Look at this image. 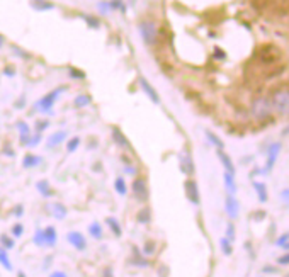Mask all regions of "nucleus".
<instances>
[{"mask_svg":"<svg viewBox=\"0 0 289 277\" xmlns=\"http://www.w3.org/2000/svg\"><path fill=\"white\" fill-rule=\"evenodd\" d=\"M272 102H271V97L267 95H258L255 97L250 104V116L257 121H265L272 116Z\"/></svg>","mask_w":289,"mask_h":277,"instance_id":"f257e3e1","label":"nucleus"},{"mask_svg":"<svg viewBox=\"0 0 289 277\" xmlns=\"http://www.w3.org/2000/svg\"><path fill=\"white\" fill-rule=\"evenodd\" d=\"M271 102L274 112L279 116H289V91L288 89H277L271 93Z\"/></svg>","mask_w":289,"mask_h":277,"instance_id":"f03ea898","label":"nucleus"},{"mask_svg":"<svg viewBox=\"0 0 289 277\" xmlns=\"http://www.w3.org/2000/svg\"><path fill=\"white\" fill-rule=\"evenodd\" d=\"M140 32L141 37L148 46H155L159 43V29H157V24L153 21H143L140 24Z\"/></svg>","mask_w":289,"mask_h":277,"instance_id":"7ed1b4c3","label":"nucleus"},{"mask_svg":"<svg viewBox=\"0 0 289 277\" xmlns=\"http://www.w3.org/2000/svg\"><path fill=\"white\" fill-rule=\"evenodd\" d=\"M225 211H226L230 219H236L240 216V204L233 194H228L226 199H225Z\"/></svg>","mask_w":289,"mask_h":277,"instance_id":"20e7f679","label":"nucleus"},{"mask_svg":"<svg viewBox=\"0 0 289 277\" xmlns=\"http://www.w3.org/2000/svg\"><path fill=\"white\" fill-rule=\"evenodd\" d=\"M281 143H272L271 147L267 148V162H265V168H264V174L265 172H271L274 165H276L277 162V156H279L281 153Z\"/></svg>","mask_w":289,"mask_h":277,"instance_id":"39448f33","label":"nucleus"},{"mask_svg":"<svg viewBox=\"0 0 289 277\" xmlns=\"http://www.w3.org/2000/svg\"><path fill=\"white\" fill-rule=\"evenodd\" d=\"M184 190H186V196L187 199L191 201L193 204H199V189H197V184L194 181H186V184H184Z\"/></svg>","mask_w":289,"mask_h":277,"instance_id":"423d86ee","label":"nucleus"},{"mask_svg":"<svg viewBox=\"0 0 289 277\" xmlns=\"http://www.w3.org/2000/svg\"><path fill=\"white\" fill-rule=\"evenodd\" d=\"M66 238H68V242L72 243L77 250H85V246H87V242H85L84 235L78 233V231H70V233L66 235Z\"/></svg>","mask_w":289,"mask_h":277,"instance_id":"0eeeda50","label":"nucleus"},{"mask_svg":"<svg viewBox=\"0 0 289 277\" xmlns=\"http://www.w3.org/2000/svg\"><path fill=\"white\" fill-rule=\"evenodd\" d=\"M133 192H134V196H136L138 199L145 201V199H146V196H148V189H146L145 181H141V179L134 181V182H133Z\"/></svg>","mask_w":289,"mask_h":277,"instance_id":"6e6552de","label":"nucleus"},{"mask_svg":"<svg viewBox=\"0 0 289 277\" xmlns=\"http://www.w3.org/2000/svg\"><path fill=\"white\" fill-rule=\"evenodd\" d=\"M252 185H254L255 192H257L258 201H260V203H267V201H269V190H267V185H265L264 182H257V181H255Z\"/></svg>","mask_w":289,"mask_h":277,"instance_id":"1a4fd4ad","label":"nucleus"},{"mask_svg":"<svg viewBox=\"0 0 289 277\" xmlns=\"http://www.w3.org/2000/svg\"><path fill=\"white\" fill-rule=\"evenodd\" d=\"M218 158H220V162L223 163L225 172H228V174H233L235 175V165H233V162H231V158L223 152V150H218Z\"/></svg>","mask_w":289,"mask_h":277,"instance_id":"9d476101","label":"nucleus"},{"mask_svg":"<svg viewBox=\"0 0 289 277\" xmlns=\"http://www.w3.org/2000/svg\"><path fill=\"white\" fill-rule=\"evenodd\" d=\"M58 93L60 91H53V92H50L48 95H44L43 99L39 100V107L43 111H48V109H51L53 107V104H55V100H56V97H58Z\"/></svg>","mask_w":289,"mask_h":277,"instance_id":"9b49d317","label":"nucleus"},{"mask_svg":"<svg viewBox=\"0 0 289 277\" xmlns=\"http://www.w3.org/2000/svg\"><path fill=\"white\" fill-rule=\"evenodd\" d=\"M140 85H141V89H143V91H145L146 95H148L150 99L153 100V102H155V104H159V102H160V97L157 95V91L152 87V85L148 84V82L145 80V78H140Z\"/></svg>","mask_w":289,"mask_h":277,"instance_id":"f8f14e48","label":"nucleus"},{"mask_svg":"<svg viewBox=\"0 0 289 277\" xmlns=\"http://www.w3.org/2000/svg\"><path fill=\"white\" fill-rule=\"evenodd\" d=\"M223 181H225V187H226L228 194H233V196H235L236 189H238V187H236V182H235V175L233 174H228V172H225Z\"/></svg>","mask_w":289,"mask_h":277,"instance_id":"ddd939ff","label":"nucleus"},{"mask_svg":"<svg viewBox=\"0 0 289 277\" xmlns=\"http://www.w3.org/2000/svg\"><path fill=\"white\" fill-rule=\"evenodd\" d=\"M43 237H44V245H55L56 243V230L53 226H48L46 230H43Z\"/></svg>","mask_w":289,"mask_h":277,"instance_id":"4468645a","label":"nucleus"},{"mask_svg":"<svg viewBox=\"0 0 289 277\" xmlns=\"http://www.w3.org/2000/svg\"><path fill=\"white\" fill-rule=\"evenodd\" d=\"M181 167L186 174H194V163H193V160H191L189 155L181 156Z\"/></svg>","mask_w":289,"mask_h":277,"instance_id":"2eb2a0df","label":"nucleus"},{"mask_svg":"<svg viewBox=\"0 0 289 277\" xmlns=\"http://www.w3.org/2000/svg\"><path fill=\"white\" fill-rule=\"evenodd\" d=\"M50 209H53V216L56 219H63L66 216V208L63 204L56 203V204H51Z\"/></svg>","mask_w":289,"mask_h":277,"instance_id":"dca6fc26","label":"nucleus"},{"mask_svg":"<svg viewBox=\"0 0 289 277\" xmlns=\"http://www.w3.org/2000/svg\"><path fill=\"white\" fill-rule=\"evenodd\" d=\"M66 138V133L65 131H58V133L51 134L50 140H48V147H55V145H60L63 140Z\"/></svg>","mask_w":289,"mask_h":277,"instance_id":"f3484780","label":"nucleus"},{"mask_svg":"<svg viewBox=\"0 0 289 277\" xmlns=\"http://www.w3.org/2000/svg\"><path fill=\"white\" fill-rule=\"evenodd\" d=\"M206 136H208V140L211 141V143L215 145V147H216L218 150H223V148H225V143L220 140V138L216 136L215 133H211V131H206Z\"/></svg>","mask_w":289,"mask_h":277,"instance_id":"a211bd4d","label":"nucleus"},{"mask_svg":"<svg viewBox=\"0 0 289 277\" xmlns=\"http://www.w3.org/2000/svg\"><path fill=\"white\" fill-rule=\"evenodd\" d=\"M220 246H221V250H223L225 255H231V253H233V246H231V242L228 240V238H221Z\"/></svg>","mask_w":289,"mask_h":277,"instance_id":"6ab92c4d","label":"nucleus"},{"mask_svg":"<svg viewBox=\"0 0 289 277\" xmlns=\"http://www.w3.org/2000/svg\"><path fill=\"white\" fill-rule=\"evenodd\" d=\"M0 264H2L3 267L7 269V271H12V264H10L9 255H7L5 248H0Z\"/></svg>","mask_w":289,"mask_h":277,"instance_id":"aec40b11","label":"nucleus"},{"mask_svg":"<svg viewBox=\"0 0 289 277\" xmlns=\"http://www.w3.org/2000/svg\"><path fill=\"white\" fill-rule=\"evenodd\" d=\"M89 231H91V235L94 238H102V226H100L99 223H92L91 226H89Z\"/></svg>","mask_w":289,"mask_h":277,"instance_id":"412c9836","label":"nucleus"},{"mask_svg":"<svg viewBox=\"0 0 289 277\" xmlns=\"http://www.w3.org/2000/svg\"><path fill=\"white\" fill-rule=\"evenodd\" d=\"M112 136H114V140L118 141V145H121V147H128V140L125 136H123L121 131H119L118 128L112 129Z\"/></svg>","mask_w":289,"mask_h":277,"instance_id":"4be33fe9","label":"nucleus"},{"mask_svg":"<svg viewBox=\"0 0 289 277\" xmlns=\"http://www.w3.org/2000/svg\"><path fill=\"white\" fill-rule=\"evenodd\" d=\"M39 162H41L39 156H36V155H28V156L24 158V163H22V165L28 168V167H34V165H37Z\"/></svg>","mask_w":289,"mask_h":277,"instance_id":"5701e85b","label":"nucleus"},{"mask_svg":"<svg viewBox=\"0 0 289 277\" xmlns=\"http://www.w3.org/2000/svg\"><path fill=\"white\" fill-rule=\"evenodd\" d=\"M107 224H109V228L114 231L116 237H119V235H121V226H119V223L116 221L114 218H107Z\"/></svg>","mask_w":289,"mask_h":277,"instance_id":"b1692460","label":"nucleus"},{"mask_svg":"<svg viewBox=\"0 0 289 277\" xmlns=\"http://www.w3.org/2000/svg\"><path fill=\"white\" fill-rule=\"evenodd\" d=\"M89 102H91V97L89 95H78L75 99V107H85Z\"/></svg>","mask_w":289,"mask_h":277,"instance_id":"393cba45","label":"nucleus"},{"mask_svg":"<svg viewBox=\"0 0 289 277\" xmlns=\"http://www.w3.org/2000/svg\"><path fill=\"white\" fill-rule=\"evenodd\" d=\"M32 7H34L36 10H50L53 9V3H48V2H32Z\"/></svg>","mask_w":289,"mask_h":277,"instance_id":"a878e982","label":"nucleus"},{"mask_svg":"<svg viewBox=\"0 0 289 277\" xmlns=\"http://www.w3.org/2000/svg\"><path fill=\"white\" fill-rule=\"evenodd\" d=\"M37 189H39V192L43 194V196H50V194H51L50 185H48V182H46V181L37 182Z\"/></svg>","mask_w":289,"mask_h":277,"instance_id":"bb28decb","label":"nucleus"},{"mask_svg":"<svg viewBox=\"0 0 289 277\" xmlns=\"http://www.w3.org/2000/svg\"><path fill=\"white\" fill-rule=\"evenodd\" d=\"M114 187H116V190H118V194H121V196H125L126 194V184H125V181L123 179H116V184H114Z\"/></svg>","mask_w":289,"mask_h":277,"instance_id":"cd10ccee","label":"nucleus"},{"mask_svg":"<svg viewBox=\"0 0 289 277\" xmlns=\"http://www.w3.org/2000/svg\"><path fill=\"white\" fill-rule=\"evenodd\" d=\"M136 218H138V221H140V223H148L150 219H152V216H150V211H148V209H143V211L138 213Z\"/></svg>","mask_w":289,"mask_h":277,"instance_id":"c85d7f7f","label":"nucleus"},{"mask_svg":"<svg viewBox=\"0 0 289 277\" xmlns=\"http://www.w3.org/2000/svg\"><path fill=\"white\" fill-rule=\"evenodd\" d=\"M0 243H2V246H5V248H12V246L16 245V242L7 237V235H2V237H0Z\"/></svg>","mask_w":289,"mask_h":277,"instance_id":"c756f323","label":"nucleus"},{"mask_svg":"<svg viewBox=\"0 0 289 277\" xmlns=\"http://www.w3.org/2000/svg\"><path fill=\"white\" fill-rule=\"evenodd\" d=\"M225 238H228L230 242H235V226H233V223L226 224V237Z\"/></svg>","mask_w":289,"mask_h":277,"instance_id":"7c9ffc66","label":"nucleus"},{"mask_svg":"<svg viewBox=\"0 0 289 277\" xmlns=\"http://www.w3.org/2000/svg\"><path fill=\"white\" fill-rule=\"evenodd\" d=\"M78 143H80L78 138H72V140L68 141V145H66V150H68V152H75L77 147H78Z\"/></svg>","mask_w":289,"mask_h":277,"instance_id":"2f4dec72","label":"nucleus"},{"mask_svg":"<svg viewBox=\"0 0 289 277\" xmlns=\"http://www.w3.org/2000/svg\"><path fill=\"white\" fill-rule=\"evenodd\" d=\"M22 233H24V228H22V224H16V226L12 228V235H14L16 238L21 237Z\"/></svg>","mask_w":289,"mask_h":277,"instance_id":"473e14b6","label":"nucleus"},{"mask_svg":"<svg viewBox=\"0 0 289 277\" xmlns=\"http://www.w3.org/2000/svg\"><path fill=\"white\" fill-rule=\"evenodd\" d=\"M277 265H289V252H286L284 255H281L277 259Z\"/></svg>","mask_w":289,"mask_h":277,"instance_id":"72a5a7b5","label":"nucleus"},{"mask_svg":"<svg viewBox=\"0 0 289 277\" xmlns=\"http://www.w3.org/2000/svg\"><path fill=\"white\" fill-rule=\"evenodd\" d=\"M289 240V231H288V233H283V235H281V237L279 238H277V240H276V245H279V246H283L284 245V243H286Z\"/></svg>","mask_w":289,"mask_h":277,"instance_id":"f704fd0d","label":"nucleus"},{"mask_svg":"<svg viewBox=\"0 0 289 277\" xmlns=\"http://www.w3.org/2000/svg\"><path fill=\"white\" fill-rule=\"evenodd\" d=\"M34 243L36 245H44V237H43V231L41 230L34 235Z\"/></svg>","mask_w":289,"mask_h":277,"instance_id":"c9c22d12","label":"nucleus"},{"mask_svg":"<svg viewBox=\"0 0 289 277\" xmlns=\"http://www.w3.org/2000/svg\"><path fill=\"white\" fill-rule=\"evenodd\" d=\"M281 201L289 208V189H284L283 192H281Z\"/></svg>","mask_w":289,"mask_h":277,"instance_id":"e433bc0d","label":"nucleus"},{"mask_svg":"<svg viewBox=\"0 0 289 277\" xmlns=\"http://www.w3.org/2000/svg\"><path fill=\"white\" fill-rule=\"evenodd\" d=\"M153 250H155V245H153L152 242H148L145 245V253L146 255H153Z\"/></svg>","mask_w":289,"mask_h":277,"instance_id":"4c0bfd02","label":"nucleus"},{"mask_svg":"<svg viewBox=\"0 0 289 277\" xmlns=\"http://www.w3.org/2000/svg\"><path fill=\"white\" fill-rule=\"evenodd\" d=\"M85 21L91 24V28H99V21L97 19H94V17H89V16H85Z\"/></svg>","mask_w":289,"mask_h":277,"instance_id":"58836bf2","label":"nucleus"},{"mask_svg":"<svg viewBox=\"0 0 289 277\" xmlns=\"http://www.w3.org/2000/svg\"><path fill=\"white\" fill-rule=\"evenodd\" d=\"M70 73H72V77H75V78H84L85 77L82 72H77V70H73V68H70Z\"/></svg>","mask_w":289,"mask_h":277,"instance_id":"ea45409f","label":"nucleus"},{"mask_svg":"<svg viewBox=\"0 0 289 277\" xmlns=\"http://www.w3.org/2000/svg\"><path fill=\"white\" fill-rule=\"evenodd\" d=\"M50 277H68L65 274V272H62V271H56V272H53V274H51Z\"/></svg>","mask_w":289,"mask_h":277,"instance_id":"a19ab883","label":"nucleus"},{"mask_svg":"<svg viewBox=\"0 0 289 277\" xmlns=\"http://www.w3.org/2000/svg\"><path fill=\"white\" fill-rule=\"evenodd\" d=\"M262 271L265 272V274H274V272H277V269H272V267H264Z\"/></svg>","mask_w":289,"mask_h":277,"instance_id":"79ce46f5","label":"nucleus"},{"mask_svg":"<svg viewBox=\"0 0 289 277\" xmlns=\"http://www.w3.org/2000/svg\"><path fill=\"white\" fill-rule=\"evenodd\" d=\"M102 277H114V276H112V272H111V271H109V269H107V271L104 272V276H102Z\"/></svg>","mask_w":289,"mask_h":277,"instance_id":"37998d69","label":"nucleus"},{"mask_svg":"<svg viewBox=\"0 0 289 277\" xmlns=\"http://www.w3.org/2000/svg\"><path fill=\"white\" fill-rule=\"evenodd\" d=\"M283 134H284V136H288V134H289V124L283 129Z\"/></svg>","mask_w":289,"mask_h":277,"instance_id":"c03bdc74","label":"nucleus"},{"mask_svg":"<svg viewBox=\"0 0 289 277\" xmlns=\"http://www.w3.org/2000/svg\"><path fill=\"white\" fill-rule=\"evenodd\" d=\"M283 248H284V250H288V252H289V240H288L286 243H284V245H283Z\"/></svg>","mask_w":289,"mask_h":277,"instance_id":"a18cd8bd","label":"nucleus"},{"mask_svg":"<svg viewBox=\"0 0 289 277\" xmlns=\"http://www.w3.org/2000/svg\"><path fill=\"white\" fill-rule=\"evenodd\" d=\"M34 2H43V0H34Z\"/></svg>","mask_w":289,"mask_h":277,"instance_id":"49530a36","label":"nucleus"}]
</instances>
